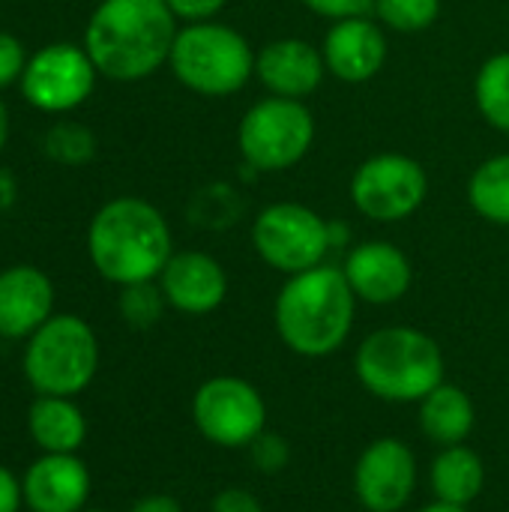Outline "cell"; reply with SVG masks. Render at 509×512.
I'll use <instances>...</instances> for the list:
<instances>
[{"label": "cell", "mask_w": 509, "mask_h": 512, "mask_svg": "<svg viewBox=\"0 0 509 512\" xmlns=\"http://www.w3.org/2000/svg\"><path fill=\"white\" fill-rule=\"evenodd\" d=\"M96 75L99 72L87 48L54 42L27 60L21 75V96L45 114H66L90 99Z\"/></svg>", "instance_id": "obj_11"}, {"label": "cell", "mask_w": 509, "mask_h": 512, "mask_svg": "<svg viewBox=\"0 0 509 512\" xmlns=\"http://www.w3.org/2000/svg\"><path fill=\"white\" fill-rule=\"evenodd\" d=\"M165 3L177 21L198 24V21H213L225 9L228 0H165Z\"/></svg>", "instance_id": "obj_31"}, {"label": "cell", "mask_w": 509, "mask_h": 512, "mask_svg": "<svg viewBox=\"0 0 509 512\" xmlns=\"http://www.w3.org/2000/svg\"><path fill=\"white\" fill-rule=\"evenodd\" d=\"M309 12L327 18V21H342V18H357V15H372L375 0H300Z\"/></svg>", "instance_id": "obj_29"}, {"label": "cell", "mask_w": 509, "mask_h": 512, "mask_svg": "<svg viewBox=\"0 0 509 512\" xmlns=\"http://www.w3.org/2000/svg\"><path fill=\"white\" fill-rule=\"evenodd\" d=\"M249 447H252V462H255V468L261 474H279L291 459L288 441L282 435H276V432H267V429Z\"/></svg>", "instance_id": "obj_28"}, {"label": "cell", "mask_w": 509, "mask_h": 512, "mask_svg": "<svg viewBox=\"0 0 509 512\" xmlns=\"http://www.w3.org/2000/svg\"><path fill=\"white\" fill-rule=\"evenodd\" d=\"M372 15L396 33H423L441 15V0H375Z\"/></svg>", "instance_id": "obj_25"}, {"label": "cell", "mask_w": 509, "mask_h": 512, "mask_svg": "<svg viewBox=\"0 0 509 512\" xmlns=\"http://www.w3.org/2000/svg\"><path fill=\"white\" fill-rule=\"evenodd\" d=\"M168 66L186 90L225 99L255 78V51L240 30L213 18L177 30Z\"/></svg>", "instance_id": "obj_5"}, {"label": "cell", "mask_w": 509, "mask_h": 512, "mask_svg": "<svg viewBox=\"0 0 509 512\" xmlns=\"http://www.w3.org/2000/svg\"><path fill=\"white\" fill-rule=\"evenodd\" d=\"M255 78L270 96L306 102L327 78L324 54L300 36H282L255 51Z\"/></svg>", "instance_id": "obj_14"}, {"label": "cell", "mask_w": 509, "mask_h": 512, "mask_svg": "<svg viewBox=\"0 0 509 512\" xmlns=\"http://www.w3.org/2000/svg\"><path fill=\"white\" fill-rule=\"evenodd\" d=\"M315 144V114L300 99L267 96L237 126V150L255 174H279L300 165Z\"/></svg>", "instance_id": "obj_7"}, {"label": "cell", "mask_w": 509, "mask_h": 512, "mask_svg": "<svg viewBox=\"0 0 509 512\" xmlns=\"http://www.w3.org/2000/svg\"><path fill=\"white\" fill-rule=\"evenodd\" d=\"M21 504H24L21 480L6 465H0V512H18Z\"/></svg>", "instance_id": "obj_33"}, {"label": "cell", "mask_w": 509, "mask_h": 512, "mask_svg": "<svg viewBox=\"0 0 509 512\" xmlns=\"http://www.w3.org/2000/svg\"><path fill=\"white\" fill-rule=\"evenodd\" d=\"M483 483H486L483 459L465 444L444 447L432 462V489L441 504L468 507L471 501L480 498Z\"/></svg>", "instance_id": "obj_21"}, {"label": "cell", "mask_w": 509, "mask_h": 512, "mask_svg": "<svg viewBox=\"0 0 509 512\" xmlns=\"http://www.w3.org/2000/svg\"><path fill=\"white\" fill-rule=\"evenodd\" d=\"M342 273L357 300L372 306H390L411 291L414 267L408 255L387 240H366L354 246L342 264Z\"/></svg>", "instance_id": "obj_15"}, {"label": "cell", "mask_w": 509, "mask_h": 512, "mask_svg": "<svg viewBox=\"0 0 509 512\" xmlns=\"http://www.w3.org/2000/svg\"><path fill=\"white\" fill-rule=\"evenodd\" d=\"M420 512H468V507H456V504H432V507H426V510Z\"/></svg>", "instance_id": "obj_37"}, {"label": "cell", "mask_w": 509, "mask_h": 512, "mask_svg": "<svg viewBox=\"0 0 509 512\" xmlns=\"http://www.w3.org/2000/svg\"><path fill=\"white\" fill-rule=\"evenodd\" d=\"M15 201V183L6 171H0V210H6Z\"/></svg>", "instance_id": "obj_35"}, {"label": "cell", "mask_w": 509, "mask_h": 512, "mask_svg": "<svg viewBox=\"0 0 509 512\" xmlns=\"http://www.w3.org/2000/svg\"><path fill=\"white\" fill-rule=\"evenodd\" d=\"M210 512H264L261 501L246 489H225L213 498Z\"/></svg>", "instance_id": "obj_32"}, {"label": "cell", "mask_w": 509, "mask_h": 512, "mask_svg": "<svg viewBox=\"0 0 509 512\" xmlns=\"http://www.w3.org/2000/svg\"><path fill=\"white\" fill-rule=\"evenodd\" d=\"M24 378L39 396H78L99 372V339L78 315H51L24 348Z\"/></svg>", "instance_id": "obj_6"}, {"label": "cell", "mask_w": 509, "mask_h": 512, "mask_svg": "<svg viewBox=\"0 0 509 512\" xmlns=\"http://www.w3.org/2000/svg\"><path fill=\"white\" fill-rule=\"evenodd\" d=\"M27 432L42 453H78L87 441V420L66 396H39L27 408Z\"/></svg>", "instance_id": "obj_19"}, {"label": "cell", "mask_w": 509, "mask_h": 512, "mask_svg": "<svg viewBox=\"0 0 509 512\" xmlns=\"http://www.w3.org/2000/svg\"><path fill=\"white\" fill-rule=\"evenodd\" d=\"M417 483V462L408 444L399 438L372 441L357 468H354V492L357 501L369 512H399L408 507Z\"/></svg>", "instance_id": "obj_12"}, {"label": "cell", "mask_w": 509, "mask_h": 512, "mask_svg": "<svg viewBox=\"0 0 509 512\" xmlns=\"http://www.w3.org/2000/svg\"><path fill=\"white\" fill-rule=\"evenodd\" d=\"M159 288L171 309L183 315H210L228 297V273L207 252H174L159 273Z\"/></svg>", "instance_id": "obj_16"}, {"label": "cell", "mask_w": 509, "mask_h": 512, "mask_svg": "<svg viewBox=\"0 0 509 512\" xmlns=\"http://www.w3.org/2000/svg\"><path fill=\"white\" fill-rule=\"evenodd\" d=\"M192 417L198 432L225 450L249 447L267 429V405L261 393L234 375L204 381L192 399Z\"/></svg>", "instance_id": "obj_10"}, {"label": "cell", "mask_w": 509, "mask_h": 512, "mask_svg": "<svg viewBox=\"0 0 509 512\" xmlns=\"http://www.w3.org/2000/svg\"><path fill=\"white\" fill-rule=\"evenodd\" d=\"M168 300L156 282H135L120 291V315L132 330H150L159 324Z\"/></svg>", "instance_id": "obj_26"}, {"label": "cell", "mask_w": 509, "mask_h": 512, "mask_svg": "<svg viewBox=\"0 0 509 512\" xmlns=\"http://www.w3.org/2000/svg\"><path fill=\"white\" fill-rule=\"evenodd\" d=\"M129 512H183V507L171 495H147V498L135 501Z\"/></svg>", "instance_id": "obj_34"}, {"label": "cell", "mask_w": 509, "mask_h": 512, "mask_svg": "<svg viewBox=\"0 0 509 512\" xmlns=\"http://www.w3.org/2000/svg\"><path fill=\"white\" fill-rule=\"evenodd\" d=\"M21 486L30 512H81L90 498V471L78 453H42Z\"/></svg>", "instance_id": "obj_17"}, {"label": "cell", "mask_w": 509, "mask_h": 512, "mask_svg": "<svg viewBox=\"0 0 509 512\" xmlns=\"http://www.w3.org/2000/svg\"><path fill=\"white\" fill-rule=\"evenodd\" d=\"M360 384L384 402H423L444 384L438 342L414 327H384L363 339L354 357Z\"/></svg>", "instance_id": "obj_4"}, {"label": "cell", "mask_w": 509, "mask_h": 512, "mask_svg": "<svg viewBox=\"0 0 509 512\" xmlns=\"http://www.w3.org/2000/svg\"><path fill=\"white\" fill-rule=\"evenodd\" d=\"M474 102L483 120L509 135V51L492 54L474 78Z\"/></svg>", "instance_id": "obj_23"}, {"label": "cell", "mask_w": 509, "mask_h": 512, "mask_svg": "<svg viewBox=\"0 0 509 512\" xmlns=\"http://www.w3.org/2000/svg\"><path fill=\"white\" fill-rule=\"evenodd\" d=\"M357 297L342 267L318 264L297 276H288L276 297L279 339L300 357H330L351 336Z\"/></svg>", "instance_id": "obj_3"}, {"label": "cell", "mask_w": 509, "mask_h": 512, "mask_svg": "<svg viewBox=\"0 0 509 512\" xmlns=\"http://www.w3.org/2000/svg\"><path fill=\"white\" fill-rule=\"evenodd\" d=\"M468 204L480 219L509 228V153H498L474 168L468 180Z\"/></svg>", "instance_id": "obj_22"}, {"label": "cell", "mask_w": 509, "mask_h": 512, "mask_svg": "<svg viewBox=\"0 0 509 512\" xmlns=\"http://www.w3.org/2000/svg\"><path fill=\"white\" fill-rule=\"evenodd\" d=\"M87 255L96 273L111 285L156 282L174 255L171 225L159 207L144 198H111L90 219Z\"/></svg>", "instance_id": "obj_2"}, {"label": "cell", "mask_w": 509, "mask_h": 512, "mask_svg": "<svg viewBox=\"0 0 509 512\" xmlns=\"http://www.w3.org/2000/svg\"><path fill=\"white\" fill-rule=\"evenodd\" d=\"M81 512H108V510H81Z\"/></svg>", "instance_id": "obj_38"}, {"label": "cell", "mask_w": 509, "mask_h": 512, "mask_svg": "<svg viewBox=\"0 0 509 512\" xmlns=\"http://www.w3.org/2000/svg\"><path fill=\"white\" fill-rule=\"evenodd\" d=\"M54 309L51 279L30 264H15L0 273V339H30Z\"/></svg>", "instance_id": "obj_18"}, {"label": "cell", "mask_w": 509, "mask_h": 512, "mask_svg": "<svg viewBox=\"0 0 509 512\" xmlns=\"http://www.w3.org/2000/svg\"><path fill=\"white\" fill-rule=\"evenodd\" d=\"M252 246L267 267L297 276L324 264L333 249L330 222L300 201H276L255 216Z\"/></svg>", "instance_id": "obj_8"}, {"label": "cell", "mask_w": 509, "mask_h": 512, "mask_svg": "<svg viewBox=\"0 0 509 512\" xmlns=\"http://www.w3.org/2000/svg\"><path fill=\"white\" fill-rule=\"evenodd\" d=\"M327 75L345 81V84H366L372 81L390 54L387 45V27L372 15L342 18L333 21L321 42Z\"/></svg>", "instance_id": "obj_13"}, {"label": "cell", "mask_w": 509, "mask_h": 512, "mask_svg": "<svg viewBox=\"0 0 509 512\" xmlns=\"http://www.w3.org/2000/svg\"><path fill=\"white\" fill-rule=\"evenodd\" d=\"M24 66H27L24 45L12 33H0V87L21 81Z\"/></svg>", "instance_id": "obj_30"}, {"label": "cell", "mask_w": 509, "mask_h": 512, "mask_svg": "<svg viewBox=\"0 0 509 512\" xmlns=\"http://www.w3.org/2000/svg\"><path fill=\"white\" fill-rule=\"evenodd\" d=\"M192 222H201L207 228H225L237 222V213L243 210V198L228 183H210L204 186L192 201Z\"/></svg>", "instance_id": "obj_27"}, {"label": "cell", "mask_w": 509, "mask_h": 512, "mask_svg": "<svg viewBox=\"0 0 509 512\" xmlns=\"http://www.w3.org/2000/svg\"><path fill=\"white\" fill-rule=\"evenodd\" d=\"M45 153L66 168H81L96 156V135L72 120H60L45 132Z\"/></svg>", "instance_id": "obj_24"}, {"label": "cell", "mask_w": 509, "mask_h": 512, "mask_svg": "<svg viewBox=\"0 0 509 512\" xmlns=\"http://www.w3.org/2000/svg\"><path fill=\"white\" fill-rule=\"evenodd\" d=\"M348 192L357 213L372 222L393 225L411 219L423 207L429 195V174L408 153H378L357 165Z\"/></svg>", "instance_id": "obj_9"}, {"label": "cell", "mask_w": 509, "mask_h": 512, "mask_svg": "<svg viewBox=\"0 0 509 512\" xmlns=\"http://www.w3.org/2000/svg\"><path fill=\"white\" fill-rule=\"evenodd\" d=\"M420 429L423 435L444 447L465 444L474 432V402L462 387L441 384L420 402Z\"/></svg>", "instance_id": "obj_20"}, {"label": "cell", "mask_w": 509, "mask_h": 512, "mask_svg": "<svg viewBox=\"0 0 509 512\" xmlns=\"http://www.w3.org/2000/svg\"><path fill=\"white\" fill-rule=\"evenodd\" d=\"M177 30L165 0H102L87 21L84 48L99 75L129 84L168 63Z\"/></svg>", "instance_id": "obj_1"}, {"label": "cell", "mask_w": 509, "mask_h": 512, "mask_svg": "<svg viewBox=\"0 0 509 512\" xmlns=\"http://www.w3.org/2000/svg\"><path fill=\"white\" fill-rule=\"evenodd\" d=\"M6 138H9V111L0 99V150L6 147Z\"/></svg>", "instance_id": "obj_36"}]
</instances>
